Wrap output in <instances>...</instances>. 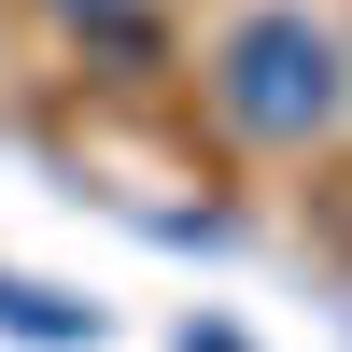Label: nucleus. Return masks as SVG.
Instances as JSON below:
<instances>
[{
	"instance_id": "f257e3e1",
	"label": "nucleus",
	"mask_w": 352,
	"mask_h": 352,
	"mask_svg": "<svg viewBox=\"0 0 352 352\" xmlns=\"http://www.w3.org/2000/svg\"><path fill=\"white\" fill-rule=\"evenodd\" d=\"M0 324H14V338H85V310H56V296H28V282H0Z\"/></svg>"
}]
</instances>
